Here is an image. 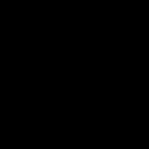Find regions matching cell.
I'll list each match as a JSON object with an SVG mask.
<instances>
[]
</instances>
